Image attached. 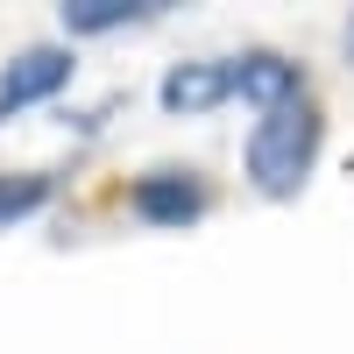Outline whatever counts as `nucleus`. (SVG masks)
Listing matches in <instances>:
<instances>
[{
    "instance_id": "obj_1",
    "label": "nucleus",
    "mask_w": 354,
    "mask_h": 354,
    "mask_svg": "<svg viewBox=\"0 0 354 354\" xmlns=\"http://www.w3.org/2000/svg\"><path fill=\"white\" fill-rule=\"evenodd\" d=\"M319 142H326V113H319L312 100L270 106V113L248 128V177H255V192H262V198H290V192L312 177Z\"/></svg>"
},
{
    "instance_id": "obj_2",
    "label": "nucleus",
    "mask_w": 354,
    "mask_h": 354,
    "mask_svg": "<svg viewBox=\"0 0 354 354\" xmlns=\"http://www.w3.org/2000/svg\"><path fill=\"white\" fill-rule=\"evenodd\" d=\"M71 85V50L64 43H28L8 71H0V121L21 106H36V100H57Z\"/></svg>"
},
{
    "instance_id": "obj_3",
    "label": "nucleus",
    "mask_w": 354,
    "mask_h": 354,
    "mask_svg": "<svg viewBox=\"0 0 354 354\" xmlns=\"http://www.w3.org/2000/svg\"><path fill=\"white\" fill-rule=\"evenodd\" d=\"M128 205L149 227H192L205 213V177L198 170H149V177H135Z\"/></svg>"
},
{
    "instance_id": "obj_4",
    "label": "nucleus",
    "mask_w": 354,
    "mask_h": 354,
    "mask_svg": "<svg viewBox=\"0 0 354 354\" xmlns=\"http://www.w3.org/2000/svg\"><path fill=\"white\" fill-rule=\"evenodd\" d=\"M163 113H213L234 100V57H192V64H170L156 85Z\"/></svg>"
},
{
    "instance_id": "obj_5",
    "label": "nucleus",
    "mask_w": 354,
    "mask_h": 354,
    "mask_svg": "<svg viewBox=\"0 0 354 354\" xmlns=\"http://www.w3.org/2000/svg\"><path fill=\"white\" fill-rule=\"evenodd\" d=\"M234 100H248L262 113L290 106V100H305V71L283 50H248V57H234Z\"/></svg>"
},
{
    "instance_id": "obj_6",
    "label": "nucleus",
    "mask_w": 354,
    "mask_h": 354,
    "mask_svg": "<svg viewBox=\"0 0 354 354\" xmlns=\"http://www.w3.org/2000/svg\"><path fill=\"white\" fill-rule=\"evenodd\" d=\"M156 0H64V28L71 36H113V28L142 21Z\"/></svg>"
},
{
    "instance_id": "obj_7",
    "label": "nucleus",
    "mask_w": 354,
    "mask_h": 354,
    "mask_svg": "<svg viewBox=\"0 0 354 354\" xmlns=\"http://www.w3.org/2000/svg\"><path fill=\"white\" fill-rule=\"evenodd\" d=\"M43 198H50V170H0V227L43 213Z\"/></svg>"
},
{
    "instance_id": "obj_8",
    "label": "nucleus",
    "mask_w": 354,
    "mask_h": 354,
    "mask_svg": "<svg viewBox=\"0 0 354 354\" xmlns=\"http://www.w3.org/2000/svg\"><path fill=\"white\" fill-rule=\"evenodd\" d=\"M347 57H354V21H347Z\"/></svg>"
}]
</instances>
